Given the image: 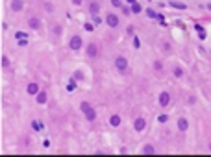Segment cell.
<instances>
[{
  "instance_id": "27",
  "label": "cell",
  "mask_w": 211,
  "mask_h": 157,
  "mask_svg": "<svg viewBox=\"0 0 211 157\" xmlns=\"http://www.w3.org/2000/svg\"><path fill=\"white\" fill-rule=\"evenodd\" d=\"M147 15H148V17H150V19H156V17H157L154 9H147Z\"/></svg>"
},
{
  "instance_id": "19",
  "label": "cell",
  "mask_w": 211,
  "mask_h": 157,
  "mask_svg": "<svg viewBox=\"0 0 211 157\" xmlns=\"http://www.w3.org/2000/svg\"><path fill=\"white\" fill-rule=\"evenodd\" d=\"M194 30L200 33V39H206V32H204V28H202L200 24H194Z\"/></svg>"
},
{
  "instance_id": "5",
  "label": "cell",
  "mask_w": 211,
  "mask_h": 157,
  "mask_svg": "<svg viewBox=\"0 0 211 157\" xmlns=\"http://www.w3.org/2000/svg\"><path fill=\"white\" fill-rule=\"evenodd\" d=\"M106 24H107L109 28H117V26H119V17H117L115 13H107V15H106Z\"/></svg>"
},
{
  "instance_id": "14",
  "label": "cell",
  "mask_w": 211,
  "mask_h": 157,
  "mask_svg": "<svg viewBox=\"0 0 211 157\" xmlns=\"http://www.w3.org/2000/svg\"><path fill=\"white\" fill-rule=\"evenodd\" d=\"M32 129L33 131H43L44 129V124H43L41 120H32Z\"/></svg>"
},
{
  "instance_id": "29",
  "label": "cell",
  "mask_w": 211,
  "mask_h": 157,
  "mask_svg": "<svg viewBox=\"0 0 211 157\" xmlns=\"http://www.w3.org/2000/svg\"><path fill=\"white\" fill-rule=\"evenodd\" d=\"M157 120H159L161 124H165V122L169 120V117H167V115H159V117H157Z\"/></svg>"
},
{
  "instance_id": "2",
  "label": "cell",
  "mask_w": 211,
  "mask_h": 157,
  "mask_svg": "<svg viewBox=\"0 0 211 157\" xmlns=\"http://www.w3.org/2000/svg\"><path fill=\"white\" fill-rule=\"evenodd\" d=\"M82 46H84V41H82L80 35H72V37H70V41H69V48H70L72 52H78Z\"/></svg>"
},
{
  "instance_id": "30",
  "label": "cell",
  "mask_w": 211,
  "mask_h": 157,
  "mask_svg": "<svg viewBox=\"0 0 211 157\" xmlns=\"http://www.w3.org/2000/svg\"><path fill=\"white\" fill-rule=\"evenodd\" d=\"M133 46H135V48H139V46H141V41H139V37H133Z\"/></svg>"
},
{
  "instance_id": "21",
  "label": "cell",
  "mask_w": 211,
  "mask_h": 157,
  "mask_svg": "<svg viewBox=\"0 0 211 157\" xmlns=\"http://www.w3.org/2000/svg\"><path fill=\"white\" fill-rule=\"evenodd\" d=\"M170 6H172V8H176V9H187V8H185V4H178V2H172V0H170Z\"/></svg>"
},
{
  "instance_id": "8",
  "label": "cell",
  "mask_w": 211,
  "mask_h": 157,
  "mask_svg": "<svg viewBox=\"0 0 211 157\" xmlns=\"http://www.w3.org/2000/svg\"><path fill=\"white\" fill-rule=\"evenodd\" d=\"M87 9H89V13H91V15H98V11H100V4H98L96 0H93V2H89Z\"/></svg>"
},
{
  "instance_id": "1",
  "label": "cell",
  "mask_w": 211,
  "mask_h": 157,
  "mask_svg": "<svg viewBox=\"0 0 211 157\" xmlns=\"http://www.w3.org/2000/svg\"><path fill=\"white\" fill-rule=\"evenodd\" d=\"M80 111L84 113V117L87 118V122H95V120H96V111H95V107H93L89 102H82V104H80Z\"/></svg>"
},
{
  "instance_id": "22",
  "label": "cell",
  "mask_w": 211,
  "mask_h": 157,
  "mask_svg": "<svg viewBox=\"0 0 211 157\" xmlns=\"http://www.w3.org/2000/svg\"><path fill=\"white\" fill-rule=\"evenodd\" d=\"M172 74H174V76H176V78H182V76H183V70H182V68H180V67H176V68H174V70H172Z\"/></svg>"
},
{
  "instance_id": "4",
  "label": "cell",
  "mask_w": 211,
  "mask_h": 157,
  "mask_svg": "<svg viewBox=\"0 0 211 157\" xmlns=\"http://www.w3.org/2000/svg\"><path fill=\"white\" fill-rule=\"evenodd\" d=\"M85 54H87L89 58H96V56H98V44H96V43H87Z\"/></svg>"
},
{
  "instance_id": "12",
  "label": "cell",
  "mask_w": 211,
  "mask_h": 157,
  "mask_svg": "<svg viewBox=\"0 0 211 157\" xmlns=\"http://www.w3.org/2000/svg\"><path fill=\"white\" fill-rule=\"evenodd\" d=\"M35 100H37V104H46V100H48V94L44 93V91H39L37 94H35Z\"/></svg>"
},
{
  "instance_id": "16",
  "label": "cell",
  "mask_w": 211,
  "mask_h": 157,
  "mask_svg": "<svg viewBox=\"0 0 211 157\" xmlns=\"http://www.w3.org/2000/svg\"><path fill=\"white\" fill-rule=\"evenodd\" d=\"M78 87V83H76V78H70L69 79V83H67V91H74Z\"/></svg>"
},
{
  "instance_id": "10",
  "label": "cell",
  "mask_w": 211,
  "mask_h": 157,
  "mask_svg": "<svg viewBox=\"0 0 211 157\" xmlns=\"http://www.w3.org/2000/svg\"><path fill=\"white\" fill-rule=\"evenodd\" d=\"M22 8H24V2H22V0H11V9H13L15 13L22 11Z\"/></svg>"
},
{
  "instance_id": "17",
  "label": "cell",
  "mask_w": 211,
  "mask_h": 157,
  "mask_svg": "<svg viewBox=\"0 0 211 157\" xmlns=\"http://www.w3.org/2000/svg\"><path fill=\"white\" fill-rule=\"evenodd\" d=\"M143 154H156V148L152 146V144H145V148H143Z\"/></svg>"
},
{
  "instance_id": "31",
  "label": "cell",
  "mask_w": 211,
  "mask_h": 157,
  "mask_svg": "<svg viewBox=\"0 0 211 157\" xmlns=\"http://www.w3.org/2000/svg\"><path fill=\"white\" fill-rule=\"evenodd\" d=\"M122 11H124V15H130V13H131V8H128V6H122Z\"/></svg>"
},
{
  "instance_id": "37",
  "label": "cell",
  "mask_w": 211,
  "mask_h": 157,
  "mask_svg": "<svg viewBox=\"0 0 211 157\" xmlns=\"http://www.w3.org/2000/svg\"><path fill=\"white\" fill-rule=\"evenodd\" d=\"M0 65H2V63H0Z\"/></svg>"
},
{
  "instance_id": "6",
  "label": "cell",
  "mask_w": 211,
  "mask_h": 157,
  "mask_svg": "<svg viewBox=\"0 0 211 157\" xmlns=\"http://www.w3.org/2000/svg\"><path fill=\"white\" fill-rule=\"evenodd\" d=\"M157 102H159V105H161V107H167V105L170 104V94L167 93V91L159 93V98H157Z\"/></svg>"
},
{
  "instance_id": "23",
  "label": "cell",
  "mask_w": 211,
  "mask_h": 157,
  "mask_svg": "<svg viewBox=\"0 0 211 157\" xmlns=\"http://www.w3.org/2000/svg\"><path fill=\"white\" fill-rule=\"evenodd\" d=\"M15 39H28V33H24V32H17V33H15Z\"/></svg>"
},
{
  "instance_id": "33",
  "label": "cell",
  "mask_w": 211,
  "mask_h": 157,
  "mask_svg": "<svg viewBox=\"0 0 211 157\" xmlns=\"http://www.w3.org/2000/svg\"><path fill=\"white\" fill-rule=\"evenodd\" d=\"M28 44V39H19V46H26Z\"/></svg>"
},
{
  "instance_id": "9",
  "label": "cell",
  "mask_w": 211,
  "mask_h": 157,
  "mask_svg": "<svg viewBox=\"0 0 211 157\" xmlns=\"http://www.w3.org/2000/svg\"><path fill=\"white\" fill-rule=\"evenodd\" d=\"M28 26H30L32 30H39V28H41V20L37 19V17H30V19H28Z\"/></svg>"
},
{
  "instance_id": "36",
  "label": "cell",
  "mask_w": 211,
  "mask_h": 157,
  "mask_svg": "<svg viewBox=\"0 0 211 157\" xmlns=\"http://www.w3.org/2000/svg\"><path fill=\"white\" fill-rule=\"evenodd\" d=\"M128 4H130V6H131V4H135V2H137V0H126Z\"/></svg>"
},
{
  "instance_id": "35",
  "label": "cell",
  "mask_w": 211,
  "mask_h": 157,
  "mask_svg": "<svg viewBox=\"0 0 211 157\" xmlns=\"http://www.w3.org/2000/svg\"><path fill=\"white\" fill-rule=\"evenodd\" d=\"M72 4H74V6H80V4H82V0H72Z\"/></svg>"
},
{
  "instance_id": "13",
  "label": "cell",
  "mask_w": 211,
  "mask_h": 157,
  "mask_svg": "<svg viewBox=\"0 0 211 157\" xmlns=\"http://www.w3.org/2000/svg\"><path fill=\"white\" fill-rule=\"evenodd\" d=\"M109 126H111V128H119V126H121V117H119V115H111V117H109Z\"/></svg>"
},
{
  "instance_id": "15",
  "label": "cell",
  "mask_w": 211,
  "mask_h": 157,
  "mask_svg": "<svg viewBox=\"0 0 211 157\" xmlns=\"http://www.w3.org/2000/svg\"><path fill=\"white\" fill-rule=\"evenodd\" d=\"M26 91H28V94H37V93H39V85H37V83H30V85L26 87Z\"/></svg>"
},
{
  "instance_id": "20",
  "label": "cell",
  "mask_w": 211,
  "mask_h": 157,
  "mask_svg": "<svg viewBox=\"0 0 211 157\" xmlns=\"http://www.w3.org/2000/svg\"><path fill=\"white\" fill-rule=\"evenodd\" d=\"M0 63H2V67H4V68H9V65H11V63H9V58H6V56L0 59Z\"/></svg>"
},
{
  "instance_id": "25",
  "label": "cell",
  "mask_w": 211,
  "mask_h": 157,
  "mask_svg": "<svg viewBox=\"0 0 211 157\" xmlns=\"http://www.w3.org/2000/svg\"><path fill=\"white\" fill-rule=\"evenodd\" d=\"M113 8H122V0H111Z\"/></svg>"
},
{
  "instance_id": "18",
  "label": "cell",
  "mask_w": 211,
  "mask_h": 157,
  "mask_svg": "<svg viewBox=\"0 0 211 157\" xmlns=\"http://www.w3.org/2000/svg\"><path fill=\"white\" fill-rule=\"evenodd\" d=\"M141 11H143V8H141V4H139V2L131 4V13H141Z\"/></svg>"
},
{
  "instance_id": "24",
  "label": "cell",
  "mask_w": 211,
  "mask_h": 157,
  "mask_svg": "<svg viewBox=\"0 0 211 157\" xmlns=\"http://www.w3.org/2000/svg\"><path fill=\"white\" fill-rule=\"evenodd\" d=\"M154 68H156V70L159 72V70L163 68V63H161V61H156V63H154Z\"/></svg>"
},
{
  "instance_id": "26",
  "label": "cell",
  "mask_w": 211,
  "mask_h": 157,
  "mask_svg": "<svg viewBox=\"0 0 211 157\" xmlns=\"http://www.w3.org/2000/svg\"><path fill=\"white\" fill-rule=\"evenodd\" d=\"M84 28L87 30V32H93V30H95V26H93L91 22H85V24H84Z\"/></svg>"
},
{
  "instance_id": "34",
  "label": "cell",
  "mask_w": 211,
  "mask_h": 157,
  "mask_svg": "<svg viewBox=\"0 0 211 157\" xmlns=\"http://www.w3.org/2000/svg\"><path fill=\"white\" fill-rule=\"evenodd\" d=\"M93 17H95V24H100V22H102V20H100V17H98V15H93Z\"/></svg>"
},
{
  "instance_id": "28",
  "label": "cell",
  "mask_w": 211,
  "mask_h": 157,
  "mask_svg": "<svg viewBox=\"0 0 211 157\" xmlns=\"http://www.w3.org/2000/svg\"><path fill=\"white\" fill-rule=\"evenodd\" d=\"M52 32H54V33H58V35H59V33H61V26H59V24H56V26H54V28H52Z\"/></svg>"
},
{
  "instance_id": "3",
  "label": "cell",
  "mask_w": 211,
  "mask_h": 157,
  "mask_svg": "<svg viewBox=\"0 0 211 157\" xmlns=\"http://www.w3.org/2000/svg\"><path fill=\"white\" fill-rule=\"evenodd\" d=\"M115 68L119 70V72H124L128 68V59L124 56H117L115 58Z\"/></svg>"
},
{
  "instance_id": "7",
  "label": "cell",
  "mask_w": 211,
  "mask_h": 157,
  "mask_svg": "<svg viewBox=\"0 0 211 157\" xmlns=\"http://www.w3.org/2000/svg\"><path fill=\"white\" fill-rule=\"evenodd\" d=\"M133 128H135V131H143V129L147 128V120L143 117H137L135 122H133Z\"/></svg>"
},
{
  "instance_id": "11",
  "label": "cell",
  "mask_w": 211,
  "mask_h": 157,
  "mask_svg": "<svg viewBox=\"0 0 211 157\" xmlns=\"http://www.w3.org/2000/svg\"><path fill=\"white\" fill-rule=\"evenodd\" d=\"M178 129L180 131H187L189 129V120L187 118H180L178 120Z\"/></svg>"
},
{
  "instance_id": "32",
  "label": "cell",
  "mask_w": 211,
  "mask_h": 157,
  "mask_svg": "<svg viewBox=\"0 0 211 157\" xmlns=\"http://www.w3.org/2000/svg\"><path fill=\"white\" fill-rule=\"evenodd\" d=\"M74 78H76V79H82V78H84V74H82L80 70H76V72H74Z\"/></svg>"
}]
</instances>
